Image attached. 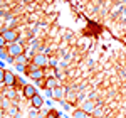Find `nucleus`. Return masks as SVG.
<instances>
[{
	"label": "nucleus",
	"instance_id": "obj_7",
	"mask_svg": "<svg viewBox=\"0 0 126 118\" xmlns=\"http://www.w3.org/2000/svg\"><path fill=\"white\" fill-rule=\"evenodd\" d=\"M44 73H46V69H35V71H32V73H29L27 76H29L30 79H35V81H42V79H46L44 78Z\"/></svg>",
	"mask_w": 126,
	"mask_h": 118
},
{
	"label": "nucleus",
	"instance_id": "obj_5",
	"mask_svg": "<svg viewBox=\"0 0 126 118\" xmlns=\"http://www.w3.org/2000/svg\"><path fill=\"white\" fill-rule=\"evenodd\" d=\"M44 88L49 89V91L59 88V79L56 78V76H49V78H46V81H44Z\"/></svg>",
	"mask_w": 126,
	"mask_h": 118
},
{
	"label": "nucleus",
	"instance_id": "obj_10",
	"mask_svg": "<svg viewBox=\"0 0 126 118\" xmlns=\"http://www.w3.org/2000/svg\"><path fill=\"white\" fill-rule=\"evenodd\" d=\"M15 64H24V66H27V64H29V59H27V56H25V54L17 56V58H15Z\"/></svg>",
	"mask_w": 126,
	"mask_h": 118
},
{
	"label": "nucleus",
	"instance_id": "obj_12",
	"mask_svg": "<svg viewBox=\"0 0 126 118\" xmlns=\"http://www.w3.org/2000/svg\"><path fill=\"white\" fill-rule=\"evenodd\" d=\"M61 117V113H57V110H49L47 115H46V118H57Z\"/></svg>",
	"mask_w": 126,
	"mask_h": 118
},
{
	"label": "nucleus",
	"instance_id": "obj_18",
	"mask_svg": "<svg viewBox=\"0 0 126 118\" xmlns=\"http://www.w3.org/2000/svg\"><path fill=\"white\" fill-rule=\"evenodd\" d=\"M0 32H2V30H0Z\"/></svg>",
	"mask_w": 126,
	"mask_h": 118
},
{
	"label": "nucleus",
	"instance_id": "obj_14",
	"mask_svg": "<svg viewBox=\"0 0 126 118\" xmlns=\"http://www.w3.org/2000/svg\"><path fill=\"white\" fill-rule=\"evenodd\" d=\"M5 46H9V44H7V40H5V37H3V36L0 34V49H3Z\"/></svg>",
	"mask_w": 126,
	"mask_h": 118
},
{
	"label": "nucleus",
	"instance_id": "obj_13",
	"mask_svg": "<svg viewBox=\"0 0 126 118\" xmlns=\"http://www.w3.org/2000/svg\"><path fill=\"white\" fill-rule=\"evenodd\" d=\"M93 108H94V105H93L91 101H87V103H84V106H82V110H84L86 113H91V111H93Z\"/></svg>",
	"mask_w": 126,
	"mask_h": 118
},
{
	"label": "nucleus",
	"instance_id": "obj_6",
	"mask_svg": "<svg viewBox=\"0 0 126 118\" xmlns=\"http://www.w3.org/2000/svg\"><path fill=\"white\" fill-rule=\"evenodd\" d=\"M32 62H34L35 66H39L40 69H46V66H47V56H44V54H35L34 59H32Z\"/></svg>",
	"mask_w": 126,
	"mask_h": 118
},
{
	"label": "nucleus",
	"instance_id": "obj_2",
	"mask_svg": "<svg viewBox=\"0 0 126 118\" xmlns=\"http://www.w3.org/2000/svg\"><path fill=\"white\" fill-rule=\"evenodd\" d=\"M22 95H24V98H27L30 101V99L37 95V89H35L34 84H24V88H22Z\"/></svg>",
	"mask_w": 126,
	"mask_h": 118
},
{
	"label": "nucleus",
	"instance_id": "obj_16",
	"mask_svg": "<svg viewBox=\"0 0 126 118\" xmlns=\"http://www.w3.org/2000/svg\"><path fill=\"white\" fill-rule=\"evenodd\" d=\"M25 68H27V66H24V64H15V69L20 71V73H25Z\"/></svg>",
	"mask_w": 126,
	"mask_h": 118
},
{
	"label": "nucleus",
	"instance_id": "obj_15",
	"mask_svg": "<svg viewBox=\"0 0 126 118\" xmlns=\"http://www.w3.org/2000/svg\"><path fill=\"white\" fill-rule=\"evenodd\" d=\"M5 71H7V69L0 68V84H3V79H5Z\"/></svg>",
	"mask_w": 126,
	"mask_h": 118
},
{
	"label": "nucleus",
	"instance_id": "obj_1",
	"mask_svg": "<svg viewBox=\"0 0 126 118\" xmlns=\"http://www.w3.org/2000/svg\"><path fill=\"white\" fill-rule=\"evenodd\" d=\"M7 52H9L12 58H17V56H22L24 54V46H22V42H12L7 46Z\"/></svg>",
	"mask_w": 126,
	"mask_h": 118
},
{
	"label": "nucleus",
	"instance_id": "obj_17",
	"mask_svg": "<svg viewBox=\"0 0 126 118\" xmlns=\"http://www.w3.org/2000/svg\"><path fill=\"white\" fill-rule=\"evenodd\" d=\"M57 118H62V117H57Z\"/></svg>",
	"mask_w": 126,
	"mask_h": 118
},
{
	"label": "nucleus",
	"instance_id": "obj_4",
	"mask_svg": "<svg viewBox=\"0 0 126 118\" xmlns=\"http://www.w3.org/2000/svg\"><path fill=\"white\" fill-rule=\"evenodd\" d=\"M3 37H5V40H7V44H12V42H17V32L14 29H3L2 32H0Z\"/></svg>",
	"mask_w": 126,
	"mask_h": 118
},
{
	"label": "nucleus",
	"instance_id": "obj_3",
	"mask_svg": "<svg viewBox=\"0 0 126 118\" xmlns=\"http://www.w3.org/2000/svg\"><path fill=\"white\" fill-rule=\"evenodd\" d=\"M3 84L5 86H9V88H14V86H17V76L12 73V71H5V79H3Z\"/></svg>",
	"mask_w": 126,
	"mask_h": 118
},
{
	"label": "nucleus",
	"instance_id": "obj_8",
	"mask_svg": "<svg viewBox=\"0 0 126 118\" xmlns=\"http://www.w3.org/2000/svg\"><path fill=\"white\" fill-rule=\"evenodd\" d=\"M30 105H32V108H35V110H37V108H42V105H44V98H42L39 93H37L34 98L30 99Z\"/></svg>",
	"mask_w": 126,
	"mask_h": 118
},
{
	"label": "nucleus",
	"instance_id": "obj_9",
	"mask_svg": "<svg viewBox=\"0 0 126 118\" xmlns=\"http://www.w3.org/2000/svg\"><path fill=\"white\" fill-rule=\"evenodd\" d=\"M72 118H91L89 117V113H86L84 110H74V113H72Z\"/></svg>",
	"mask_w": 126,
	"mask_h": 118
},
{
	"label": "nucleus",
	"instance_id": "obj_11",
	"mask_svg": "<svg viewBox=\"0 0 126 118\" xmlns=\"http://www.w3.org/2000/svg\"><path fill=\"white\" fill-rule=\"evenodd\" d=\"M62 95H64V88H56L52 89V98H62Z\"/></svg>",
	"mask_w": 126,
	"mask_h": 118
}]
</instances>
